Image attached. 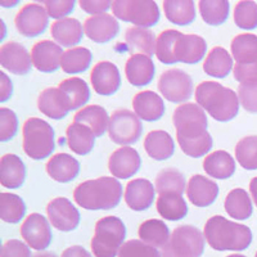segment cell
I'll return each mask as SVG.
<instances>
[{
	"label": "cell",
	"instance_id": "6da1fadb",
	"mask_svg": "<svg viewBox=\"0 0 257 257\" xmlns=\"http://www.w3.org/2000/svg\"><path fill=\"white\" fill-rule=\"evenodd\" d=\"M176 139L181 151L193 158L203 157L212 148V138L207 132L205 109L196 103L179 105L173 116Z\"/></svg>",
	"mask_w": 257,
	"mask_h": 257
},
{
	"label": "cell",
	"instance_id": "7a4b0ae2",
	"mask_svg": "<svg viewBox=\"0 0 257 257\" xmlns=\"http://www.w3.org/2000/svg\"><path fill=\"white\" fill-rule=\"evenodd\" d=\"M122 197V185L116 178L86 180L79 184L73 192V198L80 207L90 211L111 210L116 207Z\"/></svg>",
	"mask_w": 257,
	"mask_h": 257
},
{
	"label": "cell",
	"instance_id": "3957f363",
	"mask_svg": "<svg viewBox=\"0 0 257 257\" xmlns=\"http://www.w3.org/2000/svg\"><path fill=\"white\" fill-rule=\"evenodd\" d=\"M203 234L216 251H244L252 242V231L247 225L229 221L220 215L208 219Z\"/></svg>",
	"mask_w": 257,
	"mask_h": 257
},
{
	"label": "cell",
	"instance_id": "277c9868",
	"mask_svg": "<svg viewBox=\"0 0 257 257\" xmlns=\"http://www.w3.org/2000/svg\"><path fill=\"white\" fill-rule=\"evenodd\" d=\"M196 102L220 122L233 120L239 111L237 93L216 81H203L196 89Z\"/></svg>",
	"mask_w": 257,
	"mask_h": 257
},
{
	"label": "cell",
	"instance_id": "5b68a950",
	"mask_svg": "<svg viewBox=\"0 0 257 257\" xmlns=\"http://www.w3.org/2000/svg\"><path fill=\"white\" fill-rule=\"evenodd\" d=\"M126 237V228L121 219L105 216L95 225L91 239V251L95 257H116Z\"/></svg>",
	"mask_w": 257,
	"mask_h": 257
},
{
	"label": "cell",
	"instance_id": "8992f818",
	"mask_svg": "<svg viewBox=\"0 0 257 257\" xmlns=\"http://www.w3.org/2000/svg\"><path fill=\"white\" fill-rule=\"evenodd\" d=\"M24 151L31 160L49 157L54 151V130L47 121L31 117L24 123Z\"/></svg>",
	"mask_w": 257,
	"mask_h": 257
},
{
	"label": "cell",
	"instance_id": "52a82bcc",
	"mask_svg": "<svg viewBox=\"0 0 257 257\" xmlns=\"http://www.w3.org/2000/svg\"><path fill=\"white\" fill-rule=\"evenodd\" d=\"M205 251V235L192 225L178 226L162 247L161 257H201Z\"/></svg>",
	"mask_w": 257,
	"mask_h": 257
},
{
	"label": "cell",
	"instance_id": "ba28073f",
	"mask_svg": "<svg viewBox=\"0 0 257 257\" xmlns=\"http://www.w3.org/2000/svg\"><path fill=\"white\" fill-rule=\"evenodd\" d=\"M113 16L135 27L155 26L160 20V9L152 0H116L112 2Z\"/></svg>",
	"mask_w": 257,
	"mask_h": 257
},
{
	"label": "cell",
	"instance_id": "9c48e42d",
	"mask_svg": "<svg viewBox=\"0 0 257 257\" xmlns=\"http://www.w3.org/2000/svg\"><path fill=\"white\" fill-rule=\"evenodd\" d=\"M142 130L141 118L128 109H117L109 117L108 134L113 143L123 147L135 143L141 138Z\"/></svg>",
	"mask_w": 257,
	"mask_h": 257
},
{
	"label": "cell",
	"instance_id": "30bf717a",
	"mask_svg": "<svg viewBox=\"0 0 257 257\" xmlns=\"http://www.w3.org/2000/svg\"><path fill=\"white\" fill-rule=\"evenodd\" d=\"M158 90L165 99L174 103L188 100L193 93L192 77L185 71L171 68L165 71L158 80Z\"/></svg>",
	"mask_w": 257,
	"mask_h": 257
},
{
	"label": "cell",
	"instance_id": "8fae6325",
	"mask_svg": "<svg viewBox=\"0 0 257 257\" xmlns=\"http://www.w3.org/2000/svg\"><path fill=\"white\" fill-rule=\"evenodd\" d=\"M49 22L47 9L40 4L30 3L21 8L16 16L15 24L18 32L26 38H35L45 31Z\"/></svg>",
	"mask_w": 257,
	"mask_h": 257
},
{
	"label": "cell",
	"instance_id": "7c38bea8",
	"mask_svg": "<svg viewBox=\"0 0 257 257\" xmlns=\"http://www.w3.org/2000/svg\"><path fill=\"white\" fill-rule=\"evenodd\" d=\"M21 235L25 242L36 251H44L52 243V229L47 219L40 213H31L21 226Z\"/></svg>",
	"mask_w": 257,
	"mask_h": 257
},
{
	"label": "cell",
	"instance_id": "4fadbf2b",
	"mask_svg": "<svg viewBox=\"0 0 257 257\" xmlns=\"http://www.w3.org/2000/svg\"><path fill=\"white\" fill-rule=\"evenodd\" d=\"M49 222L61 231H72L79 226L80 212L70 199L58 197L50 201L47 206Z\"/></svg>",
	"mask_w": 257,
	"mask_h": 257
},
{
	"label": "cell",
	"instance_id": "5bb4252c",
	"mask_svg": "<svg viewBox=\"0 0 257 257\" xmlns=\"http://www.w3.org/2000/svg\"><path fill=\"white\" fill-rule=\"evenodd\" d=\"M93 89L99 95H112L121 85L120 71L112 62L103 61L96 63L90 73Z\"/></svg>",
	"mask_w": 257,
	"mask_h": 257
},
{
	"label": "cell",
	"instance_id": "9a60e30c",
	"mask_svg": "<svg viewBox=\"0 0 257 257\" xmlns=\"http://www.w3.org/2000/svg\"><path fill=\"white\" fill-rule=\"evenodd\" d=\"M62 48L50 40H41L36 43L31 50V59L34 67L40 72L50 73L61 67Z\"/></svg>",
	"mask_w": 257,
	"mask_h": 257
},
{
	"label": "cell",
	"instance_id": "2e32d148",
	"mask_svg": "<svg viewBox=\"0 0 257 257\" xmlns=\"http://www.w3.org/2000/svg\"><path fill=\"white\" fill-rule=\"evenodd\" d=\"M31 56L20 43L9 41L0 48V63L15 75H26L31 71Z\"/></svg>",
	"mask_w": 257,
	"mask_h": 257
},
{
	"label": "cell",
	"instance_id": "e0dca14e",
	"mask_svg": "<svg viewBox=\"0 0 257 257\" xmlns=\"http://www.w3.org/2000/svg\"><path fill=\"white\" fill-rule=\"evenodd\" d=\"M141 156L132 147H121L109 157L108 169L113 178L128 179L141 169Z\"/></svg>",
	"mask_w": 257,
	"mask_h": 257
},
{
	"label": "cell",
	"instance_id": "ac0fdd59",
	"mask_svg": "<svg viewBox=\"0 0 257 257\" xmlns=\"http://www.w3.org/2000/svg\"><path fill=\"white\" fill-rule=\"evenodd\" d=\"M120 31V25L117 22L116 17L107 13L103 15L91 16L84 24V32L94 43H108L113 38H116Z\"/></svg>",
	"mask_w": 257,
	"mask_h": 257
},
{
	"label": "cell",
	"instance_id": "d6986e66",
	"mask_svg": "<svg viewBox=\"0 0 257 257\" xmlns=\"http://www.w3.org/2000/svg\"><path fill=\"white\" fill-rule=\"evenodd\" d=\"M38 108L43 114L53 120H62L71 111L67 96L59 88H48L41 91L38 99Z\"/></svg>",
	"mask_w": 257,
	"mask_h": 257
},
{
	"label": "cell",
	"instance_id": "ffe728a7",
	"mask_svg": "<svg viewBox=\"0 0 257 257\" xmlns=\"http://www.w3.org/2000/svg\"><path fill=\"white\" fill-rule=\"evenodd\" d=\"M156 188L147 179L128 181L125 189V202L134 211H146L155 201Z\"/></svg>",
	"mask_w": 257,
	"mask_h": 257
},
{
	"label": "cell",
	"instance_id": "44dd1931",
	"mask_svg": "<svg viewBox=\"0 0 257 257\" xmlns=\"http://www.w3.org/2000/svg\"><path fill=\"white\" fill-rule=\"evenodd\" d=\"M219 187L213 180L203 175H194L190 178L187 188V197L197 207H207L216 201Z\"/></svg>",
	"mask_w": 257,
	"mask_h": 257
},
{
	"label": "cell",
	"instance_id": "7402d4cb",
	"mask_svg": "<svg viewBox=\"0 0 257 257\" xmlns=\"http://www.w3.org/2000/svg\"><path fill=\"white\" fill-rule=\"evenodd\" d=\"M207 44L202 36L189 34L179 35L175 45V58L176 62H183L187 64L198 63L206 56Z\"/></svg>",
	"mask_w": 257,
	"mask_h": 257
},
{
	"label": "cell",
	"instance_id": "603a6c76",
	"mask_svg": "<svg viewBox=\"0 0 257 257\" xmlns=\"http://www.w3.org/2000/svg\"><path fill=\"white\" fill-rule=\"evenodd\" d=\"M155 63L152 58L144 54H133L125 66V75L127 81L135 88H143L155 77Z\"/></svg>",
	"mask_w": 257,
	"mask_h": 257
},
{
	"label": "cell",
	"instance_id": "cb8c5ba5",
	"mask_svg": "<svg viewBox=\"0 0 257 257\" xmlns=\"http://www.w3.org/2000/svg\"><path fill=\"white\" fill-rule=\"evenodd\" d=\"M135 114L144 121H157L165 114V103L155 91L144 90L133 99Z\"/></svg>",
	"mask_w": 257,
	"mask_h": 257
},
{
	"label": "cell",
	"instance_id": "d4e9b609",
	"mask_svg": "<svg viewBox=\"0 0 257 257\" xmlns=\"http://www.w3.org/2000/svg\"><path fill=\"white\" fill-rule=\"evenodd\" d=\"M26 166L18 156L8 153L0 160V183L4 188L17 189L24 184Z\"/></svg>",
	"mask_w": 257,
	"mask_h": 257
},
{
	"label": "cell",
	"instance_id": "484cf974",
	"mask_svg": "<svg viewBox=\"0 0 257 257\" xmlns=\"http://www.w3.org/2000/svg\"><path fill=\"white\" fill-rule=\"evenodd\" d=\"M47 173L58 183H70L79 175L80 164L67 153H58L48 161Z\"/></svg>",
	"mask_w": 257,
	"mask_h": 257
},
{
	"label": "cell",
	"instance_id": "4316f807",
	"mask_svg": "<svg viewBox=\"0 0 257 257\" xmlns=\"http://www.w3.org/2000/svg\"><path fill=\"white\" fill-rule=\"evenodd\" d=\"M52 36L61 47H75L82 40L84 29L76 18H63L52 25Z\"/></svg>",
	"mask_w": 257,
	"mask_h": 257
},
{
	"label": "cell",
	"instance_id": "83f0119b",
	"mask_svg": "<svg viewBox=\"0 0 257 257\" xmlns=\"http://www.w3.org/2000/svg\"><path fill=\"white\" fill-rule=\"evenodd\" d=\"M144 149L153 160L165 161L174 155L175 143L169 133L164 130H155L148 133L144 139Z\"/></svg>",
	"mask_w": 257,
	"mask_h": 257
},
{
	"label": "cell",
	"instance_id": "f1b7e54d",
	"mask_svg": "<svg viewBox=\"0 0 257 257\" xmlns=\"http://www.w3.org/2000/svg\"><path fill=\"white\" fill-rule=\"evenodd\" d=\"M73 122L82 123V125L88 126L91 132L94 133L95 138H99L104 134L105 130H108L109 117L107 111L103 107L98 104H93L80 109L73 116Z\"/></svg>",
	"mask_w": 257,
	"mask_h": 257
},
{
	"label": "cell",
	"instance_id": "f546056e",
	"mask_svg": "<svg viewBox=\"0 0 257 257\" xmlns=\"http://www.w3.org/2000/svg\"><path fill=\"white\" fill-rule=\"evenodd\" d=\"M158 213L169 221H179L184 219L188 213L187 202L179 193H162L156 202Z\"/></svg>",
	"mask_w": 257,
	"mask_h": 257
},
{
	"label": "cell",
	"instance_id": "4dcf8cb0",
	"mask_svg": "<svg viewBox=\"0 0 257 257\" xmlns=\"http://www.w3.org/2000/svg\"><path fill=\"white\" fill-rule=\"evenodd\" d=\"M203 169L211 178L224 180L235 173V161L225 151H215L205 158Z\"/></svg>",
	"mask_w": 257,
	"mask_h": 257
},
{
	"label": "cell",
	"instance_id": "1f68e13d",
	"mask_svg": "<svg viewBox=\"0 0 257 257\" xmlns=\"http://www.w3.org/2000/svg\"><path fill=\"white\" fill-rule=\"evenodd\" d=\"M67 144L73 153L79 156H85L90 153L95 144V135L88 126L82 123L73 122L68 126L67 132Z\"/></svg>",
	"mask_w": 257,
	"mask_h": 257
},
{
	"label": "cell",
	"instance_id": "d6a6232c",
	"mask_svg": "<svg viewBox=\"0 0 257 257\" xmlns=\"http://www.w3.org/2000/svg\"><path fill=\"white\" fill-rule=\"evenodd\" d=\"M126 45L132 53H141L144 56H153L156 53L155 34L144 27H130L125 34Z\"/></svg>",
	"mask_w": 257,
	"mask_h": 257
},
{
	"label": "cell",
	"instance_id": "836d02e7",
	"mask_svg": "<svg viewBox=\"0 0 257 257\" xmlns=\"http://www.w3.org/2000/svg\"><path fill=\"white\" fill-rule=\"evenodd\" d=\"M233 67V57L228 53V50L221 47H215L203 63V71L208 76L224 79L230 73Z\"/></svg>",
	"mask_w": 257,
	"mask_h": 257
},
{
	"label": "cell",
	"instance_id": "e575fe53",
	"mask_svg": "<svg viewBox=\"0 0 257 257\" xmlns=\"http://www.w3.org/2000/svg\"><path fill=\"white\" fill-rule=\"evenodd\" d=\"M164 11L167 20L178 26H187L196 18V6L192 0H166Z\"/></svg>",
	"mask_w": 257,
	"mask_h": 257
},
{
	"label": "cell",
	"instance_id": "d590c367",
	"mask_svg": "<svg viewBox=\"0 0 257 257\" xmlns=\"http://www.w3.org/2000/svg\"><path fill=\"white\" fill-rule=\"evenodd\" d=\"M231 56L239 64L257 62V36L253 34H240L233 39L230 45Z\"/></svg>",
	"mask_w": 257,
	"mask_h": 257
},
{
	"label": "cell",
	"instance_id": "8d00e7d4",
	"mask_svg": "<svg viewBox=\"0 0 257 257\" xmlns=\"http://www.w3.org/2000/svg\"><path fill=\"white\" fill-rule=\"evenodd\" d=\"M139 238L147 244L152 245L155 248L165 247L170 239V231L165 221L157 219H151L144 221L139 226Z\"/></svg>",
	"mask_w": 257,
	"mask_h": 257
},
{
	"label": "cell",
	"instance_id": "74e56055",
	"mask_svg": "<svg viewBox=\"0 0 257 257\" xmlns=\"http://www.w3.org/2000/svg\"><path fill=\"white\" fill-rule=\"evenodd\" d=\"M225 211L235 220H247L252 215V202L248 193L242 188H237L229 192L225 198Z\"/></svg>",
	"mask_w": 257,
	"mask_h": 257
},
{
	"label": "cell",
	"instance_id": "f35d334b",
	"mask_svg": "<svg viewBox=\"0 0 257 257\" xmlns=\"http://www.w3.org/2000/svg\"><path fill=\"white\" fill-rule=\"evenodd\" d=\"M58 88L63 91L64 95L67 96L71 111L81 108L90 98V89H89L88 84L80 77H70V79L63 80Z\"/></svg>",
	"mask_w": 257,
	"mask_h": 257
},
{
	"label": "cell",
	"instance_id": "ab89813d",
	"mask_svg": "<svg viewBox=\"0 0 257 257\" xmlns=\"http://www.w3.org/2000/svg\"><path fill=\"white\" fill-rule=\"evenodd\" d=\"M91 58H93L91 52L86 48H71L63 53L61 67L66 73L84 72L90 67Z\"/></svg>",
	"mask_w": 257,
	"mask_h": 257
},
{
	"label": "cell",
	"instance_id": "60d3db41",
	"mask_svg": "<svg viewBox=\"0 0 257 257\" xmlns=\"http://www.w3.org/2000/svg\"><path fill=\"white\" fill-rule=\"evenodd\" d=\"M26 213V205L24 199L13 193L0 194V217L9 224H16L24 219Z\"/></svg>",
	"mask_w": 257,
	"mask_h": 257
},
{
	"label": "cell",
	"instance_id": "b9f144b4",
	"mask_svg": "<svg viewBox=\"0 0 257 257\" xmlns=\"http://www.w3.org/2000/svg\"><path fill=\"white\" fill-rule=\"evenodd\" d=\"M198 6L202 20L210 26H220L228 20L230 7L226 0H201Z\"/></svg>",
	"mask_w": 257,
	"mask_h": 257
},
{
	"label": "cell",
	"instance_id": "7bdbcfd3",
	"mask_svg": "<svg viewBox=\"0 0 257 257\" xmlns=\"http://www.w3.org/2000/svg\"><path fill=\"white\" fill-rule=\"evenodd\" d=\"M156 192L162 193H179L183 196L185 192V178L176 169H165L160 171L156 178Z\"/></svg>",
	"mask_w": 257,
	"mask_h": 257
},
{
	"label": "cell",
	"instance_id": "ee69618b",
	"mask_svg": "<svg viewBox=\"0 0 257 257\" xmlns=\"http://www.w3.org/2000/svg\"><path fill=\"white\" fill-rule=\"evenodd\" d=\"M180 32L176 30H165L158 35L156 41V56L165 64L176 63L175 45Z\"/></svg>",
	"mask_w": 257,
	"mask_h": 257
},
{
	"label": "cell",
	"instance_id": "f6af8a7d",
	"mask_svg": "<svg viewBox=\"0 0 257 257\" xmlns=\"http://www.w3.org/2000/svg\"><path fill=\"white\" fill-rule=\"evenodd\" d=\"M235 158L243 169L257 170V135H249L238 142Z\"/></svg>",
	"mask_w": 257,
	"mask_h": 257
},
{
	"label": "cell",
	"instance_id": "bcb514c9",
	"mask_svg": "<svg viewBox=\"0 0 257 257\" xmlns=\"http://www.w3.org/2000/svg\"><path fill=\"white\" fill-rule=\"evenodd\" d=\"M234 22L239 29L253 30L257 27V4L243 0L234 8Z\"/></svg>",
	"mask_w": 257,
	"mask_h": 257
},
{
	"label": "cell",
	"instance_id": "7dc6e473",
	"mask_svg": "<svg viewBox=\"0 0 257 257\" xmlns=\"http://www.w3.org/2000/svg\"><path fill=\"white\" fill-rule=\"evenodd\" d=\"M118 257H161L157 248L147 244L143 240H128L122 244Z\"/></svg>",
	"mask_w": 257,
	"mask_h": 257
},
{
	"label": "cell",
	"instance_id": "c3c4849f",
	"mask_svg": "<svg viewBox=\"0 0 257 257\" xmlns=\"http://www.w3.org/2000/svg\"><path fill=\"white\" fill-rule=\"evenodd\" d=\"M18 130V118L9 108H0V141H11Z\"/></svg>",
	"mask_w": 257,
	"mask_h": 257
},
{
	"label": "cell",
	"instance_id": "681fc988",
	"mask_svg": "<svg viewBox=\"0 0 257 257\" xmlns=\"http://www.w3.org/2000/svg\"><path fill=\"white\" fill-rule=\"evenodd\" d=\"M238 98L245 111L257 113V81L242 82L238 88Z\"/></svg>",
	"mask_w": 257,
	"mask_h": 257
},
{
	"label": "cell",
	"instance_id": "f907efd6",
	"mask_svg": "<svg viewBox=\"0 0 257 257\" xmlns=\"http://www.w3.org/2000/svg\"><path fill=\"white\" fill-rule=\"evenodd\" d=\"M44 6L49 17L63 20L73 11L75 2L73 0H52L50 2L49 0V2H44Z\"/></svg>",
	"mask_w": 257,
	"mask_h": 257
},
{
	"label": "cell",
	"instance_id": "816d5d0a",
	"mask_svg": "<svg viewBox=\"0 0 257 257\" xmlns=\"http://www.w3.org/2000/svg\"><path fill=\"white\" fill-rule=\"evenodd\" d=\"M0 257H31L29 244L18 239L7 240L2 247Z\"/></svg>",
	"mask_w": 257,
	"mask_h": 257
},
{
	"label": "cell",
	"instance_id": "f5cc1de1",
	"mask_svg": "<svg viewBox=\"0 0 257 257\" xmlns=\"http://www.w3.org/2000/svg\"><path fill=\"white\" fill-rule=\"evenodd\" d=\"M234 79L242 82L257 81V62L251 64L235 63L234 66Z\"/></svg>",
	"mask_w": 257,
	"mask_h": 257
},
{
	"label": "cell",
	"instance_id": "db71d44e",
	"mask_svg": "<svg viewBox=\"0 0 257 257\" xmlns=\"http://www.w3.org/2000/svg\"><path fill=\"white\" fill-rule=\"evenodd\" d=\"M112 7V2H107V0H100V2H80V8L84 11V12L89 13V15H103V12L108 11Z\"/></svg>",
	"mask_w": 257,
	"mask_h": 257
},
{
	"label": "cell",
	"instance_id": "11a10c76",
	"mask_svg": "<svg viewBox=\"0 0 257 257\" xmlns=\"http://www.w3.org/2000/svg\"><path fill=\"white\" fill-rule=\"evenodd\" d=\"M0 102H6L11 98L12 95V82L8 79V76L6 75V72L0 73Z\"/></svg>",
	"mask_w": 257,
	"mask_h": 257
},
{
	"label": "cell",
	"instance_id": "9f6ffc18",
	"mask_svg": "<svg viewBox=\"0 0 257 257\" xmlns=\"http://www.w3.org/2000/svg\"><path fill=\"white\" fill-rule=\"evenodd\" d=\"M61 257H91V254L86 249L82 248L81 245H72L64 249Z\"/></svg>",
	"mask_w": 257,
	"mask_h": 257
},
{
	"label": "cell",
	"instance_id": "6f0895ef",
	"mask_svg": "<svg viewBox=\"0 0 257 257\" xmlns=\"http://www.w3.org/2000/svg\"><path fill=\"white\" fill-rule=\"evenodd\" d=\"M249 192H251L254 205L257 206V178H253L251 180V183H249Z\"/></svg>",
	"mask_w": 257,
	"mask_h": 257
},
{
	"label": "cell",
	"instance_id": "680465c9",
	"mask_svg": "<svg viewBox=\"0 0 257 257\" xmlns=\"http://www.w3.org/2000/svg\"><path fill=\"white\" fill-rule=\"evenodd\" d=\"M34 257H57V256L54 253H52V252H41V253L35 254Z\"/></svg>",
	"mask_w": 257,
	"mask_h": 257
},
{
	"label": "cell",
	"instance_id": "91938a15",
	"mask_svg": "<svg viewBox=\"0 0 257 257\" xmlns=\"http://www.w3.org/2000/svg\"><path fill=\"white\" fill-rule=\"evenodd\" d=\"M226 257H245V256H243V254H230V256H226Z\"/></svg>",
	"mask_w": 257,
	"mask_h": 257
},
{
	"label": "cell",
	"instance_id": "94428289",
	"mask_svg": "<svg viewBox=\"0 0 257 257\" xmlns=\"http://www.w3.org/2000/svg\"><path fill=\"white\" fill-rule=\"evenodd\" d=\"M254 257H257V252H256V256H254Z\"/></svg>",
	"mask_w": 257,
	"mask_h": 257
}]
</instances>
